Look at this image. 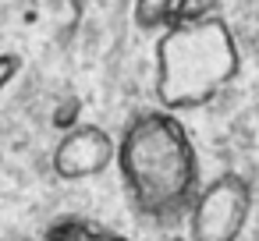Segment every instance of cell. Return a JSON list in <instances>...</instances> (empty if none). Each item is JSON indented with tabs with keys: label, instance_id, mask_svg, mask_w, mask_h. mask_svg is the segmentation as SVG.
Listing matches in <instances>:
<instances>
[{
	"label": "cell",
	"instance_id": "10",
	"mask_svg": "<svg viewBox=\"0 0 259 241\" xmlns=\"http://www.w3.org/2000/svg\"><path fill=\"white\" fill-rule=\"evenodd\" d=\"M167 241H185V237H178V234H174V237H167Z\"/></svg>",
	"mask_w": 259,
	"mask_h": 241
},
{
	"label": "cell",
	"instance_id": "9",
	"mask_svg": "<svg viewBox=\"0 0 259 241\" xmlns=\"http://www.w3.org/2000/svg\"><path fill=\"white\" fill-rule=\"evenodd\" d=\"M22 71V57L18 54H0V92H4Z\"/></svg>",
	"mask_w": 259,
	"mask_h": 241
},
{
	"label": "cell",
	"instance_id": "1",
	"mask_svg": "<svg viewBox=\"0 0 259 241\" xmlns=\"http://www.w3.org/2000/svg\"><path fill=\"white\" fill-rule=\"evenodd\" d=\"M114 163L132 206L146 220L174 227L188 216L199 195V156L174 110L135 114L117 138Z\"/></svg>",
	"mask_w": 259,
	"mask_h": 241
},
{
	"label": "cell",
	"instance_id": "11",
	"mask_svg": "<svg viewBox=\"0 0 259 241\" xmlns=\"http://www.w3.org/2000/svg\"><path fill=\"white\" fill-rule=\"evenodd\" d=\"M15 241H22V237H15Z\"/></svg>",
	"mask_w": 259,
	"mask_h": 241
},
{
	"label": "cell",
	"instance_id": "6",
	"mask_svg": "<svg viewBox=\"0 0 259 241\" xmlns=\"http://www.w3.org/2000/svg\"><path fill=\"white\" fill-rule=\"evenodd\" d=\"M132 18H135V25H139L142 32L167 29L170 18H174V0H135Z\"/></svg>",
	"mask_w": 259,
	"mask_h": 241
},
{
	"label": "cell",
	"instance_id": "2",
	"mask_svg": "<svg viewBox=\"0 0 259 241\" xmlns=\"http://www.w3.org/2000/svg\"><path fill=\"white\" fill-rule=\"evenodd\" d=\"M156 100L163 110H199L217 100L241 71L234 32L224 18L206 15L199 22H170L156 39Z\"/></svg>",
	"mask_w": 259,
	"mask_h": 241
},
{
	"label": "cell",
	"instance_id": "7",
	"mask_svg": "<svg viewBox=\"0 0 259 241\" xmlns=\"http://www.w3.org/2000/svg\"><path fill=\"white\" fill-rule=\"evenodd\" d=\"M217 0H174V18L170 22H199L206 15H213Z\"/></svg>",
	"mask_w": 259,
	"mask_h": 241
},
{
	"label": "cell",
	"instance_id": "3",
	"mask_svg": "<svg viewBox=\"0 0 259 241\" xmlns=\"http://www.w3.org/2000/svg\"><path fill=\"white\" fill-rule=\"evenodd\" d=\"M252 213V188L241 174L227 170L199 188L188 209V241H238Z\"/></svg>",
	"mask_w": 259,
	"mask_h": 241
},
{
	"label": "cell",
	"instance_id": "5",
	"mask_svg": "<svg viewBox=\"0 0 259 241\" xmlns=\"http://www.w3.org/2000/svg\"><path fill=\"white\" fill-rule=\"evenodd\" d=\"M43 241H132L89 216H57L47 230H43Z\"/></svg>",
	"mask_w": 259,
	"mask_h": 241
},
{
	"label": "cell",
	"instance_id": "8",
	"mask_svg": "<svg viewBox=\"0 0 259 241\" xmlns=\"http://www.w3.org/2000/svg\"><path fill=\"white\" fill-rule=\"evenodd\" d=\"M78 114H82V100H78V96L61 100V103L54 107V128H61V131L75 128V124H78Z\"/></svg>",
	"mask_w": 259,
	"mask_h": 241
},
{
	"label": "cell",
	"instance_id": "4",
	"mask_svg": "<svg viewBox=\"0 0 259 241\" xmlns=\"http://www.w3.org/2000/svg\"><path fill=\"white\" fill-rule=\"evenodd\" d=\"M117 142L100 124H75L64 131V138L54 149V174L61 181H82L93 174H103L114 163Z\"/></svg>",
	"mask_w": 259,
	"mask_h": 241
}]
</instances>
